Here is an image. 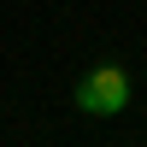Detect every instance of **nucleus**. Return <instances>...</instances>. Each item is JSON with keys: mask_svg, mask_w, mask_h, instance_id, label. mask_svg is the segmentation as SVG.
I'll list each match as a JSON object with an SVG mask.
<instances>
[{"mask_svg": "<svg viewBox=\"0 0 147 147\" xmlns=\"http://www.w3.org/2000/svg\"><path fill=\"white\" fill-rule=\"evenodd\" d=\"M77 106L88 118H118L129 106V77L118 65H94V71H82V82H77Z\"/></svg>", "mask_w": 147, "mask_h": 147, "instance_id": "f257e3e1", "label": "nucleus"}]
</instances>
